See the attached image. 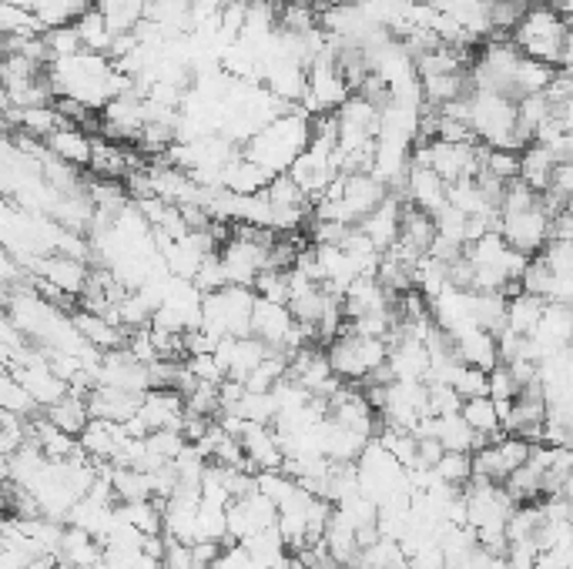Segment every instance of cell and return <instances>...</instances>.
<instances>
[{
	"mask_svg": "<svg viewBox=\"0 0 573 569\" xmlns=\"http://www.w3.org/2000/svg\"><path fill=\"white\" fill-rule=\"evenodd\" d=\"M557 154H553L547 144L540 141H530L520 148V168H517V181L523 185H530L533 191H543L547 188V181L553 175V168H557Z\"/></svg>",
	"mask_w": 573,
	"mask_h": 569,
	"instance_id": "obj_25",
	"label": "cell"
},
{
	"mask_svg": "<svg viewBox=\"0 0 573 569\" xmlns=\"http://www.w3.org/2000/svg\"><path fill=\"white\" fill-rule=\"evenodd\" d=\"M460 416L466 419L476 436H483L486 442H496L503 439L506 432L500 429V412H496V402L490 395H476V399H463L460 405Z\"/></svg>",
	"mask_w": 573,
	"mask_h": 569,
	"instance_id": "obj_27",
	"label": "cell"
},
{
	"mask_svg": "<svg viewBox=\"0 0 573 569\" xmlns=\"http://www.w3.org/2000/svg\"><path fill=\"white\" fill-rule=\"evenodd\" d=\"M145 4L148 0H94L98 14L104 17L111 34H131L145 21Z\"/></svg>",
	"mask_w": 573,
	"mask_h": 569,
	"instance_id": "obj_32",
	"label": "cell"
},
{
	"mask_svg": "<svg viewBox=\"0 0 573 569\" xmlns=\"http://www.w3.org/2000/svg\"><path fill=\"white\" fill-rule=\"evenodd\" d=\"M386 365H389V375L399 382H423L426 379V369H429V355L423 349L419 339H393L389 342V352H386Z\"/></svg>",
	"mask_w": 573,
	"mask_h": 569,
	"instance_id": "obj_17",
	"label": "cell"
},
{
	"mask_svg": "<svg viewBox=\"0 0 573 569\" xmlns=\"http://www.w3.org/2000/svg\"><path fill=\"white\" fill-rule=\"evenodd\" d=\"M406 569H446V559H443V553H439L436 543H429V546L406 556Z\"/></svg>",
	"mask_w": 573,
	"mask_h": 569,
	"instance_id": "obj_50",
	"label": "cell"
},
{
	"mask_svg": "<svg viewBox=\"0 0 573 569\" xmlns=\"http://www.w3.org/2000/svg\"><path fill=\"white\" fill-rule=\"evenodd\" d=\"M439 456H443V446L436 439H416V469H433Z\"/></svg>",
	"mask_w": 573,
	"mask_h": 569,
	"instance_id": "obj_51",
	"label": "cell"
},
{
	"mask_svg": "<svg viewBox=\"0 0 573 569\" xmlns=\"http://www.w3.org/2000/svg\"><path fill=\"white\" fill-rule=\"evenodd\" d=\"M496 235H500L513 252L533 258L550 241V211L533 205L527 211H510V215H496Z\"/></svg>",
	"mask_w": 573,
	"mask_h": 569,
	"instance_id": "obj_8",
	"label": "cell"
},
{
	"mask_svg": "<svg viewBox=\"0 0 573 569\" xmlns=\"http://www.w3.org/2000/svg\"><path fill=\"white\" fill-rule=\"evenodd\" d=\"M181 362H185V369H188L191 375H195V382L218 385V382L225 379L222 369H218V365H215L212 355H185V359H181Z\"/></svg>",
	"mask_w": 573,
	"mask_h": 569,
	"instance_id": "obj_49",
	"label": "cell"
},
{
	"mask_svg": "<svg viewBox=\"0 0 573 569\" xmlns=\"http://www.w3.org/2000/svg\"><path fill=\"white\" fill-rule=\"evenodd\" d=\"M269 181H272L269 171H262L255 161H248L242 148H238V154H232L228 165L222 168V188L232 191V195H255V191H265Z\"/></svg>",
	"mask_w": 573,
	"mask_h": 569,
	"instance_id": "obj_22",
	"label": "cell"
},
{
	"mask_svg": "<svg viewBox=\"0 0 573 569\" xmlns=\"http://www.w3.org/2000/svg\"><path fill=\"white\" fill-rule=\"evenodd\" d=\"M473 325L500 335L506 329V292H473Z\"/></svg>",
	"mask_w": 573,
	"mask_h": 569,
	"instance_id": "obj_33",
	"label": "cell"
},
{
	"mask_svg": "<svg viewBox=\"0 0 573 569\" xmlns=\"http://www.w3.org/2000/svg\"><path fill=\"white\" fill-rule=\"evenodd\" d=\"M359 559L369 569H406V553L399 549L396 539L376 536L366 549H359Z\"/></svg>",
	"mask_w": 573,
	"mask_h": 569,
	"instance_id": "obj_37",
	"label": "cell"
},
{
	"mask_svg": "<svg viewBox=\"0 0 573 569\" xmlns=\"http://www.w3.org/2000/svg\"><path fill=\"white\" fill-rule=\"evenodd\" d=\"M533 258H540L543 268H547L550 275L573 278V241H557V238H550L547 245H543Z\"/></svg>",
	"mask_w": 573,
	"mask_h": 569,
	"instance_id": "obj_40",
	"label": "cell"
},
{
	"mask_svg": "<svg viewBox=\"0 0 573 569\" xmlns=\"http://www.w3.org/2000/svg\"><path fill=\"white\" fill-rule=\"evenodd\" d=\"M238 546H242L245 553L252 556L255 563H262V566H272L275 559L289 553V549H285V539H282V533H279V526H269V529H262V533L245 536Z\"/></svg>",
	"mask_w": 573,
	"mask_h": 569,
	"instance_id": "obj_35",
	"label": "cell"
},
{
	"mask_svg": "<svg viewBox=\"0 0 573 569\" xmlns=\"http://www.w3.org/2000/svg\"><path fill=\"white\" fill-rule=\"evenodd\" d=\"M450 342H453V355L463 365H476V369H483V372H490L493 365H500V359H496V339L490 332L476 329V325H466V329L453 332Z\"/></svg>",
	"mask_w": 573,
	"mask_h": 569,
	"instance_id": "obj_18",
	"label": "cell"
},
{
	"mask_svg": "<svg viewBox=\"0 0 573 569\" xmlns=\"http://www.w3.org/2000/svg\"><path fill=\"white\" fill-rule=\"evenodd\" d=\"M74 31H78V41L84 51H94V54H104L108 57V47L114 41V34L108 31V24H104V17L98 14V7H88L78 21H74Z\"/></svg>",
	"mask_w": 573,
	"mask_h": 569,
	"instance_id": "obj_34",
	"label": "cell"
},
{
	"mask_svg": "<svg viewBox=\"0 0 573 569\" xmlns=\"http://www.w3.org/2000/svg\"><path fill=\"white\" fill-rule=\"evenodd\" d=\"M238 446H242V452H245L248 472H265V469H279L282 466L279 436H275L272 426L245 422L242 432H238Z\"/></svg>",
	"mask_w": 573,
	"mask_h": 569,
	"instance_id": "obj_11",
	"label": "cell"
},
{
	"mask_svg": "<svg viewBox=\"0 0 573 569\" xmlns=\"http://www.w3.org/2000/svg\"><path fill=\"white\" fill-rule=\"evenodd\" d=\"M44 47H47V57H51V61H61V57H71V54L84 51L81 41H78V31H74V24L44 31Z\"/></svg>",
	"mask_w": 573,
	"mask_h": 569,
	"instance_id": "obj_44",
	"label": "cell"
},
{
	"mask_svg": "<svg viewBox=\"0 0 573 569\" xmlns=\"http://www.w3.org/2000/svg\"><path fill=\"white\" fill-rule=\"evenodd\" d=\"M419 91H423V104L426 108H443L463 94H470V77L466 74H429L419 77Z\"/></svg>",
	"mask_w": 573,
	"mask_h": 569,
	"instance_id": "obj_29",
	"label": "cell"
},
{
	"mask_svg": "<svg viewBox=\"0 0 573 569\" xmlns=\"http://www.w3.org/2000/svg\"><path fill=\"white\" fill-rule=\"evenodd\" d=\"M517 104L503 94L490 91H470V131L473 141L483 148H506V151H520L517 138Z\"/></svg>",
	"mask_w": 573,
	"mask_h": 569,
	"instance_id": "obj_4",
	"label": "cell"
},
{
	"mask_svg": "<svg viewBox=\"0 0 573 569\" xmlns=\"http://www.w3.org/2000/svg\"><path fill=\"white\" fill-rule=\"evenodd\" d=\"M88 7H91V0H27V11L34 14V21L41 24L44 31L74 24Z\"/></svg>",
	"mask_w": 573,
	"mask_h": 569,
	"instance_id": "obj_30",
	"label": "cell"
},
{
	"mask_svg": "<svg viewBox=\"0 0 573 569\" xmlns=\"http://www.w3.org/2000/svg\"><path fill=\"white\" fill-rule=\"evenodd\" d=\"M309 138H312V118L305 111L292 108L289 114H279L275 121L255 131L242 144V154L275 178L292 168V161L305 151Z\"/></svg>",
	"mask_w": 573,
	"mask_h": 569,
	"instance_id": "obj_1",
	"label": "cell"
},
{
	"mask_svg": "<svg viewBox=\"0 0 573 569\" xmlns=\"http://www.w3.org/2000/svg\"><path fill=\"white\" fill-rule=\"evenodd\" d=\"M342 312L346 318H359V315H382V312H396L399 298L393 292H386L376 278H356L346 292L339 295Z\"/></svg>",
	"mask_w": 573,
	"mask_h": 569,
	"instance_id": "obj_13",
	"label": "cell"
},
{
	"mask_svg": "<svg viewBox=\"0 0 573 569\" xmlns=\"http://www.w3.org/2000/svg\"><path fill=\"white\" fill-rule=\"evenodd\" d=\"M295 489H299V482L292 476H285L282 469H265V472H255V493H262L269 503L279 509L285 499H289Z\"/></svg>",
	"mask_w": 573,
	"mask_h": 569,
	"instance_id": "obj_39",
	"label": "cell"
},
{
	"mask_svg": "<svg viewBox=\"0 0 573 569\" xmlns=\"http://www.w3.org/2000/svg\"><path fill=\"white\" fill-rule=\"evenodd\" d=\"M436 238V228H433V218L426 211H419L413 205L403 201V218H399V245L409 248L416 255H426V248L433 245Z\"/></svg>",
	"mask_w": 573,
	"mask_h": 569,
	"instance_id": "obj_28",
	"label": "cell"
},
{
	"mask_svg": "<svg viewBox=\"0 0 573 569\" xmlns=\"http://www.w3.org/2000/svg\"><path fill=\"white\" fill-rule=\"evenodd\" d=\"M453 389L460 399H476V395H486V372L476 369V365H456L453 372Z\"/></svg>",
	"mask_w": 573,
	"mask_h": 569,
	"instance_id": "obj_47",
	"label": "cell"
},
{
	"mask_svg": "<svg viewBox=\"0 0 573 569\" xmlns=\"http://www.w3.org/2000/svg\"><path fill=\"white\" fill-rule=\"evenodd\" d=\"M295 318L289 312V305H279V302H262L255 298V308H252V335L259 342L269 345L272 352H282L285 349V339H289ZM285 355V352H282Z\"/></svg>",
	"mask_w": 573,
	"mask_h": 569,
	"instance_id": "obj_14",
	"label": "cell"
},
{
	"mask_svg": "<svg viewBox=\"0 0 573 569\" xmlns=\"http://www.w3.org/2000/svg\"><path fill=\"white\" fill-rule=\"evenodd\" d=\"M265 198L272 208V231H299L305 225V218L312 215V198L295 185L289 175H275L265 185Z\"/></svg>",
	"mask_w": 573,
	"mask_h": 569,
	"instance_id": "obj_9",
	"label": "cell"
},
{
	"mask_svg": "<svg viewBox=\"0 0 573 569\" xmlns=\"http://www.w3.org/2000/svg\"><path fill=\"white\" fill-rule=\"evenodd\" d=\"M399 198L433 218L436 211L446 205V181L423 165H409L403 175V185H399Z\"/></svg>",
	"mask_w": 573,
	"mask_h": 569,
	"instance_id": "obj_10",
	"label": "cell"
},
{
	"mask_svg": "<svg viewBox=\"0 0 573 569\" xmlns=\"http://www.w3.org/2000/svg\"><path fill=\"white\" fill-rule=\"evenodd\" d=\"M225 412H235L242 422H259V426H272L275 419V402L269 392H242V399H238L232 409Z\"/></svg>",
	"mask_w": 573,
	"mask_h": 569,
	"instance_id": "obj_38",
	"label": "cell"
},
{
	"mask_svg": "<svg viewBox=\"0 0 573 569\" xmlns=\"http://www.w3.org/2000/svg\"><path fill=\"white\" fill-rule=\"evenodd\" d=\"M269 245H272L269 228L238 225V231H232V235L222 241V248H218V262L225 268V282L252 288L255 275L269 268Z\"/></svg>",
	"mask_w": 573,
	"mask_h": 569,
	"instance_id": "obj_3",
	"label": "cell"
},
{
	"mask_svg": "<svg viewBox=\"0 0 573 569\" xmlns=\"http://www.w3.org/2000/svg\"><path fill=\"white\" fill-rule=\"evenodd\" d=\"M433 439L443 446V452H473L486 446V439L476 436V432L466 426L460 412H453V416H433Z\"/></svg>",
	"mask_w": 573,
	"mask_h": 569,
	"instance_id": "obj_26",
	"label": "cell"
},
{
	"mask_svg": "<svg viewBox=\"0 0 573 569\" xmlns=\"http://www.w3.org/2000/svg\"><path fill=\"white\" fill-rule=\"evenodd\" d=\"M138 405H141V395L111 389V385H94L88 392L91 419H101V422H128L138 412Z\"/></svg>",
	"mask_w": 573,
	"mask_h": 569,
	"instance_id": "obj_20",
	"label": "cell"
},
{
	"mask_svg": "<svg viewBox=\"0 0 573 569\" xmlns=\"http://www.w3.org/2000/svg\"><path fill=\"white\" fill-rule=\"evenodd\" d=\"M537 553L540 549L533 546V539H517V543L506 546L503 563L506 569H537Z\"/></svg>",
	"mask_w": 573,
	"mask_h": 569,
	"instance_id": "obj_48",
	"label": "cell"
},
{
	"mask_svg": "<svg viewBox=\"0 0 573 569\" xmlns=\"http://www.w3.org/2000/svg\"><path fill=\"white\" fill-rule=\"evenodd\" d=\"M252 308L255 292L242 285H225L222 292H212L202 298V325L212 339H225V335H252Z\"/></svg>",
	"mask_w": 573,
	"mask_h": 569,
	"instance_id": "obj_5",
	"label": "cell"
},
{
	"mask_svg": "<svg viewBox=\"0 0 573 569\" xmlns=\"http://www.w3.org/2000/svg\"><path fill=\"white\" fill-rule=\"evenodd\" d=\"M510 41L520 54L533 57V61L563 67V71L570 67V24L567 17L553 14L550 7H527L517 27H513Z\"/></svg>",
	"mask_w": 573,
	"mask_h": 569,
	"instance_id": "obj_2",
	"label": "cell"
},
{
	"mask_svg": "<svg viewBox=\"0 0 573 569\" xmlns=\"http://www.w3.org/2000/svg\"><path fill=\"white\" fill-rule=\"evenodd\" d=\"M44 151L57 161H68L74 168H88L91 161V138L78 124H61L44 138Z\"/></svg>",
	"mask_w": 573,
	"mask_h": 569,
	"instance_id": "obj_19",
	"label": "cell"
},
{
	"mask_svg": "<svg viewBox=\"0 0 573 569\" xmlns=\"http://www.w3.org/2000/svg\"><path fill=\"white\" fill-rule=\"evenodd\" d=\"M44 412V419L51 422L54 429H61V432H68V436L78 439L81 436V429L88 426V419H91V412H88V395H78V392H64L61 399H57L54 405H47Z\"/></svg>",
	"mask_w": 573,
	"mask_h": 569,
	"instance_id": "obj_23",
	"label": "cell"
},
{
	"mask_svg": "<svg viewBox=\"0 0 573 569\" xmlns=\"http://www.w3.org/2000/svg\"><path fill=\"white\" fill-rule=\"evenodd\" d=\"M433 476L439 482H450V486H466L470 476H473L470 452H443L439 462L433 466Z\"/></svg>",
	"mask_w": 573,
	"mask_h": 569,
	"instance_id": "obj_41",
	"label": "cell"
},
{
	"mask_svg": "<svg viewBox=\"0 0 573 569\" xmlns=\"http://www.w3.org/2000/svg\"><path fill=\"white\" fill-rule=\"evenodd\" d=\"M399 218H403V198L386 195L356 228L372 241L376 252H389V248L399 241Z\"/></svg>",
	"mask_w": 573,
	"mask_h": 569,
	"instance_id": "obj_12",
	"label": "cell"
},
{
	"mask_svg": "<svg viewBox=\"0 0 573 569\" xmlns=\"http://www.w3.org/2000/svg\"><path fill=\"white\" fill-rule=\"evenodd\" d=\"M543 298L530 295V292H513L506 295V329L517 332V335H533V329H537L540 315H543Z\"/></svg>",
	"mask_w": 573,
	"mask_h": 569,
	"instance_id": "obj_31",
	"label": "cell"
},
{
	"mask_svg": "<svg viewBox=\"0 0 573 569\" xmlns=\"http://www.w3.org/2000/svg\"><path fill=\"white\" fill-rule=\"evenodd\" d=\"M71 322L78 335L88 345H94L98 352H111V349H121L124 339H128V332L121 329V325H114L111 318H104L98 312H88V308H81V312H71Z\"/></svg>",
	"mask_w": 573,
	"mask_h": 569,
	"instance_id": "obj_21",
	"label": "cell"
},
{
	"mask_svg": "<svg viewBox=\"0 0 573 569\" xmlns=\"http://www.w3.org/2000/svg\"><path fill=\"white\" fill-rule=\"evenodd\" d=\"M319 442H322V456H326L329 462H356L369 439L359 436V432H352V429L336 426L332 419H322L319 422Z\"/></svg>",
	"mask_w": 573,
	"mask_h": 569,
	"instance_id": "obj_24",
	"label": "cell"
},
{
	"mask_svg": "<svg viewBox=\"0 0 573 569\" xmlns=\"http://www.w3.org/2000/svg\"><path fill=\"white\" fill-rule=\"evenodd\" d=\"M389 345L379 339H366V335H356L349 329H342L336 339L326 345V359L332 365V372L339 375L342 382H366L372 372L386 362Z\"/></svg>",
	"mask_w": 573,
	"mask_h": 569,
	"instance_id": "obj_6",
	"label": "cell"
},
{
	"mask_svg": "<svg viewBox=\"0 0 573 569\" xmlns=\"http://www.w3.org/2000/svg\"><path fill=\"white\" fill-rule=\"evenodd\" d=\"M88 168L104 181H121V178H128L135 168H141V161L131 151H124L118 141H108V138H101V134H98V138H91Z\"/></svg>",
	"mask_w": 573,
	"mask_h": 569,
	"instance_id": "obj_16",
	"label": "cell"
},
{
	"mask_svg": "<svg viewBox=\"0 0 573 569\" xmlns=\"http://www.w3.org/2000/svg\"><path fill=\"white\" fill-rule=\"evenodd\" d=\"M349 84L342 77L339 64L332 61L329 54L315 57V61L305 67V94H302V111L315 118V114H332L342 101L349 98Z\"/></svg>",
	"mask_w": 573,
	"mask_h": 569,
	"instance_id": "obj_7",
	"label": "cell"
},
{
	"mask_svg": "<svg viewBox=\"0 0 573 569\" xmlns=\"http://www.w3.org/2000/svg\"><path fill=\"white\" fill-rule=\"evenodd\" d=\"M185 446H188V442L178 429H155V432H148V436H145L148 456H155L161 462H171Z\"/></svg>",
	"mask_w": 573,
	"mask_h": 569,
	"instance_id": "obj_43",
	"label": "cell"
},
{
	"mask_svg": "<svg viewBox=\"0 0 573 569\" xmlns=\"http://www.w3.org/2000/svg\"><path fill=\"white\" fill-rule=\"evenodd\" d=\"M285 272H289V268H285ZM285 272H279V268H265V272L255 275V282H252L255 298H262V302H279V305L289 302V275Z\"/></svg>",
	"mask_w": 573,
	"mask_h": 569,
	"instance_id": "obj_42",
	"label": "cell"
},
{
	"mask_svg": "<svg viewBox=\"0 0 573 569\" xmlns=\"http://www.w3.org/2000/svg\"><path fill=\"white\" fill-rule=\"evenodd\" d=\"M135 416L145 422L148 432L155 429H178L181 416H185V399L175 389H148L141 395V405Z\"/></svg>",
	"mask_w": 573,
	"mask_h": 569,
	"instance_id": "obj_15",
	"label": "cell"
},
{
	"mask_svg": "<svg viewBox=\"0 0 573 569\" xmlns=\"http://www.w3.org/2000/svg\"><path fill=\"white\" fill-rule=\"evenodd\" d=\"M191 285H195L202 295L222 292V288L228 285V282H225V268H222V262H218V252H215V255H208L205 262L198 265V272L191 275Z\"/></svg>",
	"mask_w": 573,
	"mask_h": 569,
	"instance_id": "obj_46",
	"label": "cell"
},
{
	"mask_svg": "<svg viewBox=\"0 0 573 569\" xmlns=\"http://www.w3.org/2000/svg\"><path fill=\"white\" fill-rule=\"evenodd\" d=\"M289 375V355H282V352H272L255 365L252 372H248V379H245V389L248 392H269L275 382L285 379Z\"/></svg>",
	"mask_w": 573,
	"mask_h": 569,
	"instance_id": "obj_36",
	"label": "cell"
},
{
	"mask_svg": "<svg viewBox=\"0 0 573 569\" xmlns=\"http://www.w3.org/2000/svg\"><path fill=\"white\" fill-rule=\"evenodd\" d=\"M463 399L456 395L453 385H439V382H426V412L429 416H453L460 412Z\"/></svg>",
	"mask_w": 573,
	"mask_h": 569,
	"instance_id": "obj_45",
	"label": "cell"
}]
</instances>
